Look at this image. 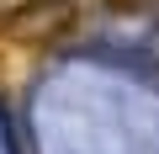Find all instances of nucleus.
I'll return each mask as SVG.
<instances>
[{
  "mask_svg": "<svg viewBox=\"0 0 159 154\" xmlns=\"http://www.w3.org/2000/svg\"><path fill=\"white\" fill-rule=\"evenodd\" d=\"M74 0H21V6L0 21V37L6 43H58L74 27Z\"/></svg>",
  "mask_w": 159,
  "mask_h": 154,
  "instance_id": "obj_1",
  "label": "nucleus"
}]
</instances>
